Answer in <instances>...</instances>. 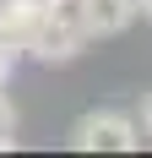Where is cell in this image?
Returning <instances> with one entry per match:
<instances>
[{"label": "cell", "instance_id": "cell-1", "mask_svg": "<svg viewBox=\"0 0 152 158\" xmlns=\"http://www.w3.org/2000/svg\"><path fill=\"white\" fill-rule=\"evenodd\" d=\"M71 147L76 153H136L141 147V126L120 109H87L71 126Z\"/></svg>", "mask_w": 152, "mask_h": 158}, {"label": "cell", "instance_id": "cell-2", "mask_svg": "<svg viewBox=\"0 0 152 158\" xmlns=\"http://www.w3.org/2000/svg\"><path fill=\"white\" fill-rule=\"evenodd\" d=\"M82 44H87V33H82V22H76L71 0H60V6L44 11V22H38V33L27 38L22 55H33V60H44V65H65V60L82 55Z\"/></svg>", "mask_w": 152, "mask_h": 158}, {"label": "cell", "instance_id": "cell-3", "mask_svg": "<svg viewBox=\"0 0 152 158\" xmlns=\"http://www.w3.org/2000/svg\"><path fill=\"white\" fill-rule=\"evenodd\" d=\"M76 22H82V33L87 38H120L130 22H136V0H71Z\"/></svg>", "mask_w": 152, "mask_h": 158}, {"label": "cell", "instance_id": "cell-4", "mask_svg": "<svg viewBox=\"0 0 152 158\" xmlns=\"http://www.w3.org/2000/svg\"><path fill=\"white\" fill-rule=\"evenodd\" d=\"M44 11H49V0H0V38L11 49H27V38L38 33Z\"/></svg>", "mask_w": 152, "mask_h": 158}, {"label": "cell", "instance_id": "cell-5", "mask_svg": "<svg viewBox=\"0 0 152 158\" xmlns=\"http://www.w3.org/2000/svg\"><path fill=\"white\" fill-rule=\"evenodd\" d=\"M16 147V109H11V93H6V82H0V153Z\"/></svg>", "mask_w": 152, "mask_h": 158}, {"label": "cell", "instance_id": "cell-6", "mask_svg": "<svg viewBox=\"0 0 152 158\" xmlns=\"http://www.w3.org/2000/svg\"><path fill=\"white\" fill-rule=\"evenodd\" d=\"M16 55H22V49H11L6 38H0V82H11V71H16Z\"/></svg>", "mask_w": 152, "mask_h": 158}, {"label": "cell", "instance_id": "cell-7", "mask_svg": "<svg viewBox=\"0 0 152 158\" xmlns=\"http://www.w3.org/2000/svg\"><path fill=\"white\" fill-rule=\"evenodd\" d=\"M141 126L152 131V87H147V93H141Z\"/></svg>", "mask_w": 152, "mask_h": 158}, {"label": "cell", "instance_id": "cell-8", "mask_svg": "<svg viewBox=\"0 0 152 158\" xmlns=\"http://www.w3.org/2000/svg\"><path fill=\"white\" fill-rule=\"evenodd\" d=\"M136 11H141V16H152V0H136Z\"/></svg>", "mask_w": 152, "mask_h": 158}]
</instances>
